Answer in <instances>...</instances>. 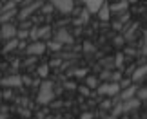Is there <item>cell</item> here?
<instances>
[{
	"mask_svg": "<svg viewBox=\"0 0 147 119\" xmlns=\"http://www.w3.org/2000/svg\"><path fill=\"white\" fill-rule=\"evenodd\" d=\"M73 74H75L76 78H84V76L87 74V70H86V69H76L75 72H73Z\"/></svg>",
	"mask_w": 147,
	"mask_h": 119,
	"instance_id": "cell-21",
	"label": "cell"
},
{
	"mask_svg": "<svg viewBox=\"0 0 147 119\" xmlns=\"http://www.w3.org/2000/svg\"><path fill=\"white\" fill-rule=\"evenodd\" d=\"M118 90H120V85L118 83H104L98 87V92L107 94V96H115V94H118Z\"/></svg>",
	"mask_w": 147,
	"mask_h": 119,
	"instance_id": "cell-6",
	"label": "cell"
},
{
	"mask_svg": "<svg viewBox=\"0 0 147 119\" xmlns=\"http://www.w3.org/2000/svg\"><path fill=\"white\" fill-rule=\"evenodd\" d=\"M122 63V54H118V58H116V65H120Z\"/></svg>",
	"mask_w": 147,
	"mask_h": 119,
	"instance_id": "cell-26",
	"label": "cell"
},
{
	"mask_svg": "<svg viewBox=\"0 0 147 119\" xmlns=\"http://www.w3.org/2000/svg\"><path fill=\"white\" fill-rule=\"evenodd\" d=\"M9 43H5V47H4V53H9V51H13V49H16L18 47V38H11V40H7Z\"/></svg>",
	"mask_w": 147,
	"mask_h": 119,
	"instance_id": "cell-15",
	"label": "cell"
},
{
	"mask_svg": "<svg viewBox=\"0 0 147 119\" xmlns=\"http://www.w3.org/2000/svg\"><path fill=\"white\" fill-rule=\"evenodd\" d=\"M51 5L62 15H69L75 7V0H51Z\"/></svg>",
	"mask_w": 147,
	"mask_h": 119,
	"instance_id": "cell-2",
	"label": "cell"
},
{
	"mask_svg": "<svg viewBox=\"0 0 147 119\" xmlns=\"http://www.w3.org/2000/svg\"><path fill=\"white\" fill-rule=\"evenodd\" d=\"M80 2L89 9V13H98V9L104 5L105 0H80Z\"/></svg>",
	"mask_w": 147,
	"mask_h": 119,
	"instance_id": "cell-7",
	"label": "cell"
},
{
	"mask_svg": "<svg viewBox=\"0 0 147 119\" xmlns=\"http://www.w3.org/2000/svg\"><path fill=\"white\" fill-rule=\"evenodd\" d=\"M5 117H7V116H5V114H0V119H5Z\"/></svg>",
	"mask_w": 147,
	"mask_h": 119,
	"instance_id": "cell-27",
	"label": "cell"
},
{
	"mask_svg": "<svg viewBox=\"0 0 147 119\" xmlns=\"http://www.w3.org/2000/svg\"><path fill=\"white\" fill-rule=\"evenodd\" d=\"M26 53L29 56H40L46 53V43L42 42V40H35V42H31L29 45H27Z\"/></svg>",
	"mask_w": 147,
	"mask_h": 119,
	"instance_id": "cell-3",
	"label": "cell"
},
{
	"mask_svg": "<svg viewBox=\"0 0 147 119\" xmlns=\"http://www.w3.org/2000/svg\"><path fill=\"white\" fill-rule=\"evenodd\" d=\"M127 5H129L127 0H120V2L109 4V9H111V13H125V11H127Z\"/></svg>",
	"mask_w": 147,
	"mask_h": 119,
	"instance_id": "cell-9",
	"label": "cell"
},
{
	"mask_svg": "<svg viewBox=\"0 0 147 119\" xmlns=\"http://www.w3.org/2000/svg\"><path fill=\"white\" fill-rule=\"evenodd\" d=\"M86 83H87V87H89V88H94V87H98V79L94 78V76H87Z\"/></svg>",
	"mask_w": 147,
	"mask_h": 119,
	"instance_id": "cell-17",
	"label": "cell"
},
{
	"mask_svg": "<svg viewBox=\"0 0 147 119\" xmlns=\"http://www.w3.org/2000/svg\"><path fill=\"white\" fill-rule=\"evenodd\" d=\"M49 74V65H40L38 67V76L40 78H47Z\"/></svg>",
	"mask_w": 147,
	"mask_h": 119,
	"instance_id": "cell-18",
	"label": "cell"
},
{
	"mask_svg": "<svg viewBox=\"0 0 147 119\" xmlns=\"http://www.w3.org/2000/svg\"><path fill=\"white\" fill-rule=\"evenodd\" d=\"M16 15H18V11H16V7H13V9H7V11H2V15H0V22H2V24H5V22H9L11 18H15Z\"/></svg>",
	"mask_w": 147,
	"mask_h": 119,
	"instance_id": "cell-12",
	"label": "cell"
},
{
	"mask_svg": "<svg viewBox=\"0 0 147 119\" xmlns=\"http://www.w3.org/2000/svg\"><path fill=\"white\" fill-rule=\"evenodd\" d=\"M93 116L91 114H89V112H86V114H82V119H91Z\"/></svg>",
	"mask_w": 147,
	"mask_h": 119,
	"instance_id": "cell-23",
	"label": "cell"
},
{
	"mask_svg": "<svg viewBox=\"0 0 147 119\" xmlns=\"http://www.w3.org/2000/svg\"><path fill=\"white\" fill-rule=\"evenodd\" d=\"M56 40H58L60 43H71V42H73L71 35H69L67 31H64V29H62V31L58 33V35H56Z\"/></svg>",
	"mask_w": 147,
	"mask_h": 119,
	"instance_id": "cell-13",
	"label": "cell"
},
{
	"mask_svg": "<svg viewBox=\"0 0 147 119\" xmlns=\"http://www.w3.org/2000/svg\"><path fill=\"white\" fill-rule=\"evenodd\" d=\"M46 47H49L51 51H60V49H62V43L58 42V40H55V42H49V43H46Z\"/></svg>",
	"mask_w": 147,
	"mask_h": 119,
	"instance_id": "cell-19",
	"label": "cell"
},
{
	"mask_svg": "<svg viewBox=\"0 0 147 119\" xmlns=\"http://www.w3.org/2000/svg\"><path fill=\"white\" fill-rule=\"evenodd\" d=\"M105 119H115V117H105Z\"/></svg>",
	"mask_w": 147,
	"mask_h": 119,
	"instance_id": "cell-28",
	"label": "cell"
},
{
	"mask_svg": "<svg viewBox=\"0 0 147 119\" xmlns=\"http://www.w3.org/2000/svg\"><path fill=\"white\" fill-rule=\"evenodd\" d=\"M80 92H82L84 96H86V94H89V87H87V85H86V87H80Z\"/></svg>",
	"mask_w": 147,
	"mask_h": 119,
	"instance_id": "cell-22",
	"label": "cell"
},
{
	"mask_svg": "<svg viewBox=\"0 0 147 119\" xmlns=\"http://www.w3.org/2000/svg\"><path fill=\"white\" fill-rule=\"evenodd\" d=\"M136 96H138V99H140V101H144V99H147V87H144V88H140V90H136Z\"/></svg>",
	"mask_w": 147,
	"mask_h": 119,
	"instance_id": "cell-20",
	"label": "cell"
},
{
	"mask_svg": "<svg viewBox=\"0 0 147 119\" xmlns=\"http://www.w3.org/2000/svg\"><path fill=\"white\" fill-rule=\"evenodd\" d=\"M134 94H136V87H127V88H125V90L122 92L120 99H122V101H125V99H131Z\"/></svg>",
	"mask_w": 147,
	"mask_h": 119,
	"instance_id": "cell-14",
	"label": "cell"
},
{
	"mask_svg": "<svg viewBox=\"0 0 147 119\" xmlns=\"http://www.w3.org/2000/svg\"><path fill=\"white\" fill-rule=\"evenodd\" d=\"M38 7H42V2H40V0H38V2H35V4H31V5H27V7H24V9L20 11L18 18H20L22 22H24V20H27V18H29V16H31L33 13H35V11H36Z\"/></svg>",
	"mask_w": 147,
	"mask_h": 119,
	"instance_id": "cell-5",
	"label": "cell"
},
{
	"mask_svg": "<svg viewBox=\"0 0 147 119\" xmlns=\"http://www.w3.org/2000/svg\"><path fill=\"white\" fill-rule=\"evenodd\" d=\"M84 49H86V51H93V45L91 43H86V45H84Z\"/></svg>",
	"mask_w": 147,
	"mask_h": 119,
	"instance_id": "cell-24",
	"label": "cell"
},
{
	"mask_svg": "<svg viewBox=\"0 0 147 119\" xmlns=\"http://www.w3.org/2000/svg\"><path fill=\"white\" fill-rule=\"evenodd\" d=\"M147 74V65H144V67H140V69L133 74V79H140V78H144Z\"/></svg>",
	"mask_w": 147,
	"mask_h": 119,
	"instance_id": "cell-16",
	"label": "cell"
},
{
	"mask_svg": "<svg viewBox=\"0 0 147 119\" xmlns=\"http://www.w3.org/2000/svg\"><path fill=\"white\" fill-rule=\"evenodd\" d=\"M55 98V90H53V83L51 81H44L40 85V90H38V103L40 105H49Z\"/></svg>",
	"mask_w": 147,
	"mask_h": 119,
	"instance_id": "cell-1",
	"label": "cell"
},
{
	"mask_svg": "<svg viewBox=\"0 0 147 119\" xmlns=\"http://www.w3.org/2000/svg\"><path fill=\"white\" fill-rule=\"evenodd\" d=\"M140 103H142V101H140L138 98L136 99H125L123 101V106H122V112H129V110H133V108H138L140 106Z\"/></svg>",
	"mask_w": 147,
	"mask_h": 119,
	"instance_id": "cell-11",
	"label": "cell"
},
{
	"mask_svg": "<svg viewBox=\"0 0 147 119\" xmlns=\"http://www.w3.org/2000/svg\"><path fill=\"white\" fill-rule=\"evenodd\" d=\"M98 18L102 20V22H109V18H111V9H109V4H105L104 2V5L98 9Z\"/></svg>",
	"mask_w": 147,
	"mask_h": 119,
	"instance_id": "cell-10",
	"label": "cell"
},
{
	"mask_svg": "<svg viewBox=\"0 0 147 119\" xmlns=\"http://www.w3.org/2000/svg\"><path fill=\"white\" fill-rule=\"evenodd\" d=\"M16 31H18L16 25H13L11 22H5V24H2L0 35H2V38H5V40H11V38H16Z\"/></svg>",
	"mask_w": 147,
	"mask_h": 119,
	"instance_id": "cell-4",
	"label": "cell"
},
{
	"mask_svg": "<svg viewBox=\"0 0 147 119\" xmlns=\"http://www.w3.org/2000/svg\"><path fill=\"white\" fill-rule=\"evenodd\" d=\"M115 43H116V45H120V43H123V38H116V40H115Z\"/></svg>",
	"mask_w": 147,
	"mask_h": 119,
	"instance_id": "cell-25",
	"label": "cell"
},
{
	"mask_svg": "<svg viewBox=\"0 0 147 119\" xmlns=\"http://www.w3.org/2000/svg\"><path fill=\"white\" fill-rule=\"evenodd\" d=\"M24 83L20 76H9V78H4L2 79V85L4 87H9V88H15V87H20Z\"/></svg>",
	"mask_w": 147,
	"mask_h": 119,
	"instance_id": "cell-8",
	"label": "cell"
}]
</instances>
